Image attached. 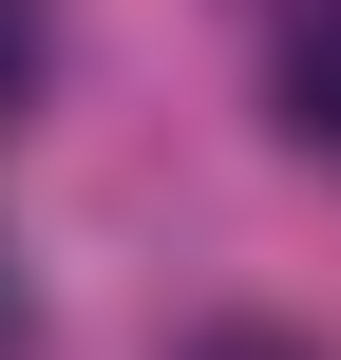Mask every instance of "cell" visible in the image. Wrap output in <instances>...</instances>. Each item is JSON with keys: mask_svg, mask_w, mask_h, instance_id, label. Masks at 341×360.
Returning a JSON list of instances; mask_svg holds the SVG:
<instances>
[{"mask_svg": "<svg viewBox=\"0 0 341 360\" xmlns=\"http://www.w3.org/2000/svg\"><path fill=\"white\" fill-rule=\"evenodd\" d=\"M38 76H57V38H38V0H0V133L38 114Z\"/></svg>", "mask_w": 341, "mask_h": 360, "instance_id": "cell-2", "label": "cell"}, {"mask_svg": "<svg viewBox=\"0 0 341 360\" xmlns=\"http://www.w3.org/2000/svg\"><path fill=\"white\" fill-rule=\"evenodd\" d=\"M190 360H323V342H285V323H209Z\"/></svg>", "mask_w": 341, "mask_h": 360, "instance_id": "cell-3", "label": "cell"}, {"mask_svg": "<svg viewBox=\"0 0 341 360\" xmlns=\"http://www.w3.org/2000/svg\"><path fill=\"white\" fill-rule=\"evenodd\" d=\"M285 133L341 152V19H323V38H285Z\"/></svg>", "mask_w": 341, "mask_h": 360, "instance_id": "cell-1", "label": "cell"}, {"mask_svg": "<svg viewBox=\"0 0 341 360\" xmlns=\"http://www.w3.org/2000/svg\"><path fill=\"white\" fill-rule=\"evenodd\" d=\"M0 360H19V285H0Z\"/></svg>", "mask_w": 341, "mask_h": 360, "instance_id": "cell-4", "label": "cell"}]
</instances>
